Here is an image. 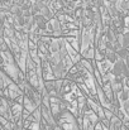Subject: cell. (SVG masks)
Segmentation results:
<instances>
[{
	"label": "cell",
	"instance_id": "6da1fadb",
	"mask_svg": "<svg viewBox=\"0 0 129 130\" xmlns=\"http://www.w3.org/2000/svg\"><path fill=\"white\" fill-rule=\"evenodd\" d=\"M105 59H108V61L113 64L114 62H117V61L119 59V57H118V54H117V52H115V51L106 49V52H105Z\"/></svg>",
	"mask_w": 129,
	"mask_h": 130
},
{
	"label": "cell",
	"instance_id": "7a4b0ae2",
	"mask_svg": "<svg viewBox=\"0 0 129 130\" xmlns=\"http://www.w3.org/2000/svg\"><path fill=\"white\" fill-rule=\"evenodd\" d=\"M115 52H117V54H118V57H119L120 59H125V58L128 57V54H129V49L124 48V47H120V48L117 49Z\"/></svg>",
	"mask_w": 129,
	"mask_h": 130
}]
</instances>
